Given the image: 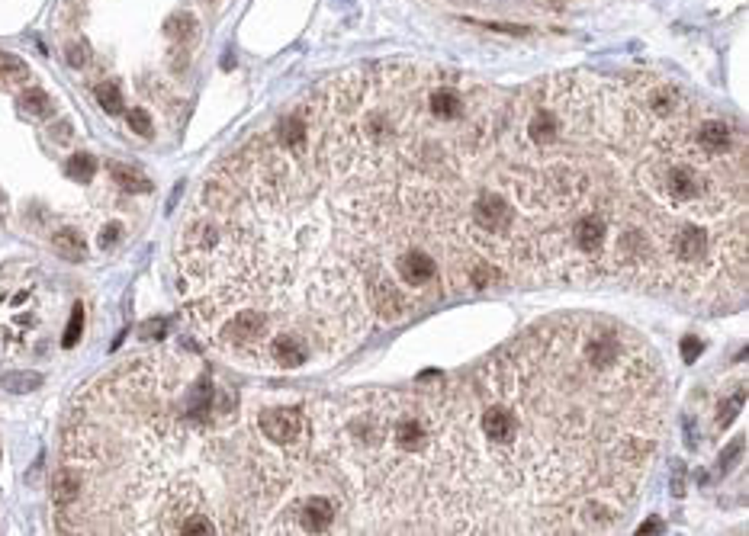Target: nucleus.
Here are the masks:
<instances>
[{
	"instance_id": "nucleus-1",
	"label": "nucleus",
	"mask_w": 749,
	"mask_h": 536,
	"mask_svg": "<svg viewBox=\"0 0 749 536\" xmlns=\"http://www.w3.org/2000/svg\"><path fill=\"white\" fill-rule=\"evenodd\" d=\"M457 533H608L662 440L666 376L631 328L553 318L447 385Z\"/></svg>"
},
{
	"instance_id": "nucleus-2",
	"label": "nucleus",
	"mask_w": 749,
	"mask_h": 536,
	"mask_svg": "<svg viewBox=\"0 0 749 536\" xmlns=\"http://www.w3.org/2000/svg\"><path fill=\"white\" fill-rule=\"evenodd\" d=\"M257 430L276 449H296L309 443L312 420L303 408H264L257 414Z\"/></svg>"
},
{
	"instance_id": "nucleus-3",
	"label": "nucleus",
	"mask_w": 749,
	"mask_h": 536,
	"mask_svg": "<svg viewBox=\"0 0 749 536\" xmlns=\"http://www.w3.org/2000/svg\"><path fill=\"white\" fill-rule=\"evenodd\" d=\"M338 507L328 494H306L284 507V521L276 523V533H325L335 527Z\"/></svg>"
},
{
	"instance_id": "nucleus-4",
	"label": "nucleus",
	"mask_w": 749,
	"mask_h": 536,
	"mask_svg": "<svg viewBox=\"0 0 749 536\" xmlns=\"http://www.w3.org/2000/svg\"><path fill=\"white\" fill-rule=\"evenodd\" d=\"M51 498H55V504L61 507V511H68V507L78 504L80 498V475L74 466H61L59 472H55V488H51Z\"/></svg>"
},
{
	"instance_id": "nucleus-5",
	"label": "nucleus",
	"mask_w": 749,
	"mask_h": 536,
	"mask_svg": "<svg viewBox=\"0 0 749 536\" xmlns=\"http://www.w3.org/2000/svg\"><path fill=\"white\" fill-rule=\"evenodd\" d=\"M51 247H55L65 261H84V257H87V244H84V238H80L74 228H61V232L51 238Z\"/></svg>"
},
{
	"instance_id": "nucleus-6",
	"label": "nucleus",
	"mask_w": 749,
	"mask_h": 536,
	"mask_svg": "<svg viewBox=\"0 0 749 536\" xmlns=\"http://www.w3.org/2000/svg\"><path fill=\"white\" fill-rule=\"evenodd\" d=\"M109 174L116 177V183L123 189H129V193H148V189H152V183L138 174V170H129V167H123V164H109Z\"/></svg>"
},
{
	"instance_id": "nucleus-7",
	"label": "nucleus",
	"mask_w": 749,
	"mask_h": 536,
	"mask_svg": "<svg viewBox=\"0 0 749 536\" xmlns=\"http://www.w3.org/2000/svg\"><path fill=\"white\" fill-rule=\"evenodd\" d=\"M94 174H97V161H94V154L78 151L71 161H68V177H71V180L87 183V180H94Z\"/></svg>"
},
{
	"instance_id": "nucleus-8",
	"label": "nucleus",
	"mask_w": 749,
	"mask_h": 536,
	"mask_svg": "<svg viewBox=\"0 0 749 536\" xmlns=\"http://www.w3.org/2000/svg\"><path fill=\"white\" fill-rule=\"evenodd\" d=\"M23 109H26L30 116H49L51 100L42 94V90H26V94H23Z\"/></svg>"
},
{
	"instance_id": "nucleus-9",
	"label": "nucleus",
	"mask_w": 749,
	"mask_h": 536,
	"mask_svg": "<svg viewBox=\"0 0 749 536\" xmlns=\"http://www.w3.org/2000/svg\"><path fill=\"white\" fill-rule=\"evenodd\" d=\"M740 408H743V385H740V389L733 392V395H730L727 401H724V405H720V411H717V420H714V424H717V428L724 430V428H727V424H730V420H733L736 414H740Z\"/></svg>"
},
{
	"instance_id": "nucleus-10",
	"label": "nucleus",
	"mask_w": 749,
	"mask_h": 536,
	"mask_svg": "<svg viewBox=\"0 0 749 536\" xmlns=\"http://www.w3.org/2000/svg\"><path fill=\"white\" fill-rule=\"evenodd\" d=\"M97 100H100V106L106 109V113H119V109H123V94H119V87L109 84V80L97 87Z\"/></svg>"
},
{
	"instance_id": "nucleus-11",
	"label": "nucleus",
	"mask_w": 749,
	"mask_h": 536,
	"mask_svg": "<svg viewBox=\"0 0 749 536\" xmlns=\"http://www.w3.org/2000/svg\"><path fill=\"white\" fill-rule=\"evenodd\" d=\"M80 328H84V308H80V305H74V308H71V321H68L65 334H61V347H65V350H71L74 344H78V337H80Z\"/></svg>"
},
{
	"instance_id": "nucleus-12",
	"label": "nucleus",
	"mask_w": 749,
	"mask_h": 536,
	"mask_svg": "<svg viewBox=\"0 0 749 536\" xmlns=\"http://www.w3.org/2000/svg\"><path fill=\"white\" fill-rule=\"evenodd\" d=\"M39 382H42L39 373H7V376H4V385L13 392H30V389H36Z\"/></svg>"
},
{
	"instance_id": "nucleus-13",
	"label": "nucleus",
	"mask_w": 749,
	"mask_h": 536,
	"mask_svg": "<svg viewBox=\"0 0 749 536\" xmlns=\"http://www.w3.org/2000/svg\"><path fill=\"white\" fill-rule=\"evenodd\" d=\"M129 129L135 132V135H142V138H148L152 135V116H148L145 109H129Z\"/></svg>"
},
{
	"instance_id": "nucleus-14",
	"label": "nucleus",
	"mask_w": 749,
	"mask_h": 536,
	"mask_svg": "<svg viewBox=\"0 0 749 536\" xmlns=\"http://www.w3.org/2000/svg\"><path fill=\"white\" fill-rule=\"evenodd\" d=\"M123 238V225H116V222H109L106 228L100 232V247L103 251H109V247H116V241Z\"/></svg>"
},
{
	"instance_id": "nucleus-15",
	"label": "nucleus",
	"mask_w": 749,
	"mask_h": 536,
	"mask_svg": "<svg viewBox=\"0 0 749 536\" xmlns=\"http://www.w3.org/2000/svg\"><path fill=\"white\" fill-rule=\"evenodd\" d=\"M698 354H701V341H698V337H685V341H682V356H685V360L691 363Z\"/></svg>"
},
{
	"instance_id": "nucleus-16",
	"label": "nucleus",
	"mask_w": 749,
	"mask_h": 536,
	"mask_svg": "<svg viewBox=\"0 0 749 536\" xmlns=\"http://www.w3.org/2000/svg\"><path fill=\"white\" fill-rule=\"evenodd\" d=\"M740 449H743V440H736L733 447H727V453H724V456H720V466H730V459H733L736 453H740Z\"/></svg>"
}]
</instances>
